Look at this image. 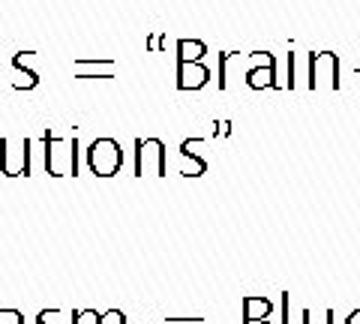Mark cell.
<instances>
[{
    "label": "cell",
    "mask_w": 360,
    "mask_h": 324,
    "mask_svg": "<svg viewBox=\"0 0 360 324\" xmlns=\"http://www.w3.org/2000/svg\"><path fill=\"white\" fill-rule=\"evenodd\" d=\"M6 324H25V316H21V312H15L13 321H6Z\"/></svg>",
    "instance_id": "obj_25"
},
{
    "label": "cell",
    "mask_w": 360,
    "mask_h": 324,
    "mask_svg": "<svg viewBox=\"0 0 360 324\" xmlns=\"http://www.w3.org/2000/svg\"><path fill=\"white\" fill-rule=\"evenodd\" d=\"M210 82V70L205 63H184L177 60V91H201Z\"/></svg>",
    "instance_id": "obj_6"
},
{
    "label": "cell",
    "mask_w": 360,
    "mask_h": 324,
    "mask_svg": "<svg viewBox=\"0 0 360 324\" xmlns=\"http://www.w3.org/2000/svg\"><path fill=\"white\" fill-rule=\"evenodd\" d=\"M309 91H340V54H309Z\"/></svg>",
    "instance_id": "obj_5"
},
{
    "label": "cell",
    "mask_w": 360,
    "mask_h": 324,
    "mask_svg": "<svg viewBox=\"0 0 360 324\" xmlns=\"http://www.w3.org/2000/svg\"><path fill=\"white\" fill-rule=\"evenodd\" d=\"M33 141L30 138H0V171L6 177H30L33 162H30Z\"/></svg>",
    "instance_id": "obj_3"
},
{
    "label": "cell",
    "mask_w": 360,
    "mask_h": 324,
    "mask_svg": "<svg viewBox=\"0 0 360 324\" xmlns=\"http://www.w3.org/2000/svg\"><path fill=\"white\" fill-rule=\"evenodd\" d=\"M231 54L234 51H222L219 54V91H225V87H229V78H225V72H229V60H231Z\"/></svg>",
    "instance_id": "obj_15"
},
{
    "label": "cell",
    "mask_w": 360,
    "mask_h": 324,
    "mask_svg": "<svg viewBox=\"0 0 360 324\" xmlns=\"http://www.w3.org/2000/svg\"><path fill=\"white\" fill-rule=\"evenodd\" d=\"M243 324H274L270 318H243Z\"/></svg>",
    "instance_id": "obj_24"
},
{
    "label": "cell",
    "mask_w": 360,
    "mask_h": 324,
    "mask_svg": "<svg viewBox=\"0 0 360 324\" xmlns=\"http://www.w3.org/2000/svg\"><path fill=\"white\" fill-rule=\"evenodd\" d=\"M99 324H127V316H123L120 309H108L99 316Z\"/></svg>",
    "instance_id": "obj_16"
},
{
    "label": "cell",
    "mask_w": 360,
    "mask_h": 324,
    "mask_svg": "<svg viewBox=\"0 0 360 324\" xmlns=\"http://www.w3.org/2000/svg\"><path fill=\"white\" fill-rule=\"evenodd\" d=\"M345 324H360V309H354V312H352V316H348V318H345Z\"/></svg>",
    "instance_id": "obj_23"
},
{
    "label": "cell",
    "mask_w": 360,
    "mask_h": 324,
    "mask_svg": "<svg viewBox=\"0 0 360 324\" xmlns=\"http://www.w3.org/2000/svg\"><path fill=\"white\" fill-rule=\"evenodd\" d=\"M180 160H184V171H180L184 177H201L207 171V162L193 153V138H186L184 144H180Z\"/></svg>",
    "instance_id": "obj_9"
},
{
    "label": "cell",
    "mask_w": 360,
    "mask_h": 324,
    "mask_svg": "<svg viewBox=\"0 0 360 324\" xmlns=\"http://www.w3.org/2000/svg\"><path fill=\"white\" fill-rule=\"evenodd\" d=\"M13 66L18 72H25V78H18L15 82V87L18 91H33V87L39 84V72L37 70H30V66H25V51H18L15 58H13Z\"/></svg>",
    "instance_id": "obj_12"
},
{
    "label": "cell",
    "mask_w": 360,
    "mask_h": 324,
    "mask_svg": "<svg viewBox=\"0 0 360 324\" xmlns=\"http://www.w3.org/2000/svg\"><path fill=\"white\" fill-rule=\"evenodd\" d=\"M60 316V309H42L37 316V324H54V318Z\"/></svg>",
    "instance_id": "obj_18"
},
{
    "label": "cell",
    "mask_w": 360,
    "mask_h": 324,
    "mask_svg": "<svg viewBox=\"0 0 360 324\" xmlns=\"http://www.w3.org/2000/svg\"><path fill=\"white\" fill-rule=\"evenodd\" d=\"M123 165V148L117 138L103 136L94 138L87 148V169L94 171L96 177H115Z\"/></svg>",
    "instance_id": "obj_2"
},
{
    "label": "cell",
    "mask_w": 360,
    "mask_h": 324,
    "mask_svg": "<svg viewBox=\"0 0 360 324\" xmlns=\"http://www.w3.org/2000/svg\"><path fill=\"white\" fill-rule=\"evenodd\" d=\"M165 177L168 174V150L162 138H135V177Z\"/></svg>",
    "instance_id": "obj_4"
},
{
    "label": "cell",
    "mask_w": 360,
    "mask_h": 324,
    "mask_svg": "<svg viewBox=\"0 0 360 324\" xmlns=\"http://www.w3.org/2000/svg\"><path fill=\"white\" fill-rule=\"evenodd\" d=\"M72 70L78 78H111L115 75V60H75Z\"/></svg>",
    "instance_id": "obj_8"
},
{
    "label": "cell",
    "mask_w": 360,
    "mask_h": 324,
    "mask_svg": "<svg viewBox=\"0 0 360 324\" xmlns=\"http://www.w3.org/2000/svg\"><path fill=\"white\" fill-rule=\"evenodd\" d=\"M205 54H207V46L201 39H177V60L198 63Z\"/></svg>",
    "instance_id": "obj_11"
},
{
    "label": "cell",
    "mask_w": 360,
    "mask_h": 324,
    "mask_svg": "<svg viewBox=\"0 0 360 324\" xmlns=\"http://www.w3.org/2000/svg\"><path fill=\"white\" fill-rule=\"evenodd\" d=\"M246 84L252 87V91H279L276 82V63H267V66H250L246 70Z\"/></svg>",
    "instance_id": "obj_7"
},
{
    "label": "cell",
    "mask_w": 360,
    "mask_h": 324,
    "mask_svg": "<svg viewBox=\"0 0 360 324\" xmlns=\"http://www.w3.org/2000/svg\"><path fill=\"white\" fill-rule=\"evenodd\" d=\"M250 58L255 60V66H267V63H276V58L270 51H250Z\"/></svg>",
    "instance_id": "obj_17"
},
{
    "label": "cell",
    "mask_w": 360,
    "mask_h": 324,
    "mask_svg": "<svg viewBox=\"0 0 360 324\" xmlns=\"http://www.w3.org/2000/svg\"><path fill=\"white\" fill-rule=\"evenodd\" d=\"M300 321H303V324H336V312H333V309H324L321 316H315L312 309H303Z\"/></svg>",
    "instance_id": "obj_13"
},
{
    "label": "cell",
    "mask_w": 360,
    "mask_h": 324,
    "mask_svg": "<svg viewBox=\"0 0 360 324\" xmlns=\"http://www.w3.org/2000/svg\"><path fill=\"white\" fill-rule=\"evenodd\" d=\"M165 324H205V318H165Z\"/></svg>",
    "instance_id": "obj_21"
},
{
    "label": "cell",
    "mask_w": 360,
    "mask_h": 324,
    "mask_svg": "<svg viewBox=\"0 0 360 324\" xmlns=\"http://www.w3.org/2000/svg\"><path fill=\"white\" fill-rule=\"evenodd\" d=\"M162 46H165V37H150V39H148V48H150V51L162 48Z\"/></svg>",
    "instance_id": "obj_22"
},
{
    "label": "cell",
    "mask_w": 360,
    "mask_h": 324,
    "mask_svg": "<svg viewBox=\"0 0 360 324\" xmlns=\"http://www.w3.org/2000/svg\"><path fill=\"white\" fill-rule=\"evenodd\" d=\"M279 309H283V324H288V292L279 294Z\"/></svg>",
    "instance_id": "obj_20"
},
{
    "label": "cell",
    "mask_w": 360,
    "mask_h": 324,
    "mask_svg": "<svg viewBox=\"0 0 360 324\" xmlns=\"http://www.w3.org/2000/svg\"><path fill=\"white\" fill-rule=\"evenodd\" d=\"M72 324H99V312L96 309H75Z\"/></svg>",
    "instance_id": "obj_14"
},
{
    "label": "cell",
    "mask_w": 360,
    "mask_h": 324,
    "mask_svg": "<svg viewBox=\"0 0 360 324\" xmlns=\"http://www.w3.org/2000/svg\"><path fill=\"white\" fill-rule=\"evenodd\" d=\"M45 144V171L51 177H75L78 174V138L72 136H60V132H45L42 136Z\"/></svg>",
    "instance_id": "obj_1"
},
{
    "label": "cell",
    "mask_w": 360,
    "mask_h": 324,
    "mask_svg": "<svg viewBox=\"0 0 360 324\" xmlns=\"http://www.w3.org/2000/svg\"><path fill=\"white\" fill-rule=\"evenodd\" d=\"M274 316V304L262 294H246L243 297V318H270Z\"/></svg>",
    "instance_id": "obj_10"
},
{
    "label": "cell",
    "mask_w": 360,
    "mask_h": 324,
    "mask_svg": "<svg viewBox=\"0 0 360 324\" xmlns=\"http://www.w3.org/2000/svg\"><path fill=\"white\" fill-rule=\"evenodd\" d=\"M295 51H288V91H295Z\"/></svg>",
    "instance_id": "obj_19"
}]
</instances>
